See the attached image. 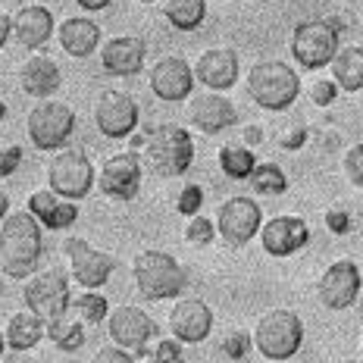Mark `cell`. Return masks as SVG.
Returning a JSON list of instances; mask_svg holds the SVG:
<instances>
[{"instance_id": "obj_46", "label": "cell", "mask_w": 363, "mask_h": 363, "mask_svg": "<svg viewBox=\"0 0 363 363\" xmlns=\"http://www.w3.org/2000/svg\"><path fill=\"white\" fill-rule=\"evenodd\" d=\"M6 213H10V198H6L4 188H0V219H4Z\"/></svg>"}, {"instance_id": "obj_23", "label": "cell", "mask_w": 363, "mask_h": 363, "mask_svg": "<svg viewBox=\"0 0 363 363\" xmlns=\"http://www.w3.org/2000/svg\"><path fill=\"white\" fill-rule=\"evenodd\" d=\"M19 82L28 97H50L60 88L63 75L50 57H28L19 69Z\"/></svg>"}, {"instance_id": "obj_22", "label": "cell", "mask_w": 363, "mask_h": 363, "mask_svg": "<svg viewBox=\"0 0 363 363\" xmlns=\"http://www.w3.org/2000/svg\"><path fill=\"white\" fill-rule=\"evenodd\" d=\"M10 22H13V35H16V41L28 50L44 48V44L50 41V35H54V16H50L48 6H38V4L22 6Z\"/></svg>"}, {"instance_id": "obj_26", "label": "cell", "mask_w": 363, "mask_h": 363, "mask_svg": "<svg viewBox=\"0 0 363 363\" xmlns=\"http://www.w3.org/2000/svg\"><path fill=\"white\" fill-rule=\"evenodd\" d=\"M332 82L342 91H360L363 88V50L360 48H338L335 57L329 60Z\"/></svg>"}, {"instance_id": "obj_39", "label": "cell", "mask_w": 363, "mask_h": 363, "mask_svg": "<svg viewBox=\"0 0 363 363\" xmlns=\"http://www.w3.org/2000/svg\"><path fill=\"white\" fill-rule=\"evenodd\" d=\"M91 363H135V357L119 345H104L101 351L91 357Z\"/></svg>"}, {"instance_id": "obj_4", "label": "cell", "mask_w": 363, "mask_h": 363, "mask_svg": "<svg viewBox=\"0 0 363 363\" xmlns=\"http://www.w3.org/2000/svg\"><path fill=\"white\" fill-rule=\"evenodd\" d=\"M251 345L267 360H289L304 345V323H301V316L294 310H282V307L269 310L257 323Z\"/></svg>"}, {"instance_id": "obj_5", "label": "cell", "mask_w": 363, "mask_h": 363, "mask_svg": "<svg viewBox=\"0 0 363 363\" xmlns=\"http://www.w3.org/2000/svg\"><path fill=\"white\" fill-rule=\"evenodd\" d=\"M135 285L138 291L150 301L176 298V294L188 285L185 267H179V260L166 251H141L132 263Z\"/></svg>"}, {"instance_id": "obj_18", "label": "cell", "mask_w": 363, "mask_h": 363, "mask_svg": "<svg viewBox=\"0 0 363 363\" xmlns=\"http://www.w3.org/2000/svg\"><path fill=\"white\" fill-rule=\"evenodd\" d=\"M257 235L263 238V251L269 257H289L307 245L310 229L301 216H276L269 223H260Z\"/></svg>"}, {"instance_id": "obj_36", "label": "cell", "mask_w": 363, "mask_h": 363, "mask_svg": "<svg viewBox=\"0 0 363 363\" xmlns=\"http://www.w3.org/2000/svg\"><path fill=\"white\" fill-rule=\"evenodd\" d=\"M201 201H203L201 188L198 185H188V188H182V194H179V201H176V210H179L182 216H198Z\"/></svg>"}, {"instance_id": "obj_14", "label": "cell", "mask_w": 363, "mask_h": 363, "mask_svg": "<svg viewBox=\"0 0 363 363\" xmlns=\"http://www.w3.org/2000/svg\"><path fill=\"white\" fill-rule=\"evenodd\" d=\"M316 291H320V301L329 310H345L357 301L360 294V269L354 260H338L326 267V272L316 282Z\"/></svg>"}, {"instance_id": "obj_51", "label": "cell", "mask_w": 363, "mask_h": 363, "mask_svg": "<svg viewBox=\"0 0 363 363\" xmlns=\"http://www.w3.org/2000/svg\"><path fill=\"white\" fill-rule=\"evenodd\" d=\"M0 294H4V279H0Z\"/></svg>"}, {"instance_id": "obj_16", "label": "cell", "mask_w": 363, "mask_h": 363, "mask_svg": "<svg viewBox=\"0 0 363 363\" xmlns=\"http://www.w3.org/2000/svg\"><path fill=\"white\" fill-rule=\"evenodd\" d=\"M194 88V72L188 60L182 57H163L150 66V91L160 101H185Z\"/></svg>"}, {"instance_id": "obj_11", "label": "cell", "mask_w": 363, "mask_h": 363, "mask_svg": "<svg viewBox=\"0 0 363 363\" xmlns=\"http://www.w3.org/2000/svg\"><path fill=\"white\" fill-rule=\"evenodd\" d=\"M260 223H263V210L257 207L254 198H245V194L223 201V207L216 210V232L232 247L247 245L257 235Z\"/></svg>"}, {"instance_id": "obj_52", "label": "cell", "mask_w": 363, "mask_h": 363, "mask_svg": "<svg viewBox=\"0 0 363 363\" xmlns=\"http://www.w3.org/2000/svg\"><path fill=\"white\" fill-rule=\"evenodd\" d=\"M141 4H154V0H141Z\"/></svg>"}, {"instance_id": "obj_44", "label": "cell", "mask_w": 363, "mask_h": 363, "mask_svg": "<svg viewBox=\"0 0 363 363\" xmlns=\"http://www.w3.org/2000/svg\"><path fill=\"white\" fill-rule=\"evenodd\" d=\"M245 141H247V145H260V141H263V128L260 125H247L245 128Z\"/></svg>"}, {"instance_id": "obj_9", "label": "cell", "mask_w": 363, "mask_h": 363, "mask_svg": "<svg viewBox=\"0 0 363 363\" xmlns=\"http://www.w3.org/2000/svg\"><path fill=\"white\" fill-rule=\"evenodd\" d=\"M75 128V113L60 101H44L28 113L26 132L38 150H57L66 145V138Z\"/></svg>"}, {"instance_id": "obj_19", "label": "cell", "mask_w": 363, "mask_h": 363, "mask_svg": "<svg viewBox=\"0 0 363 363\" xmlns=\"http://www.w3.org/2000/svg\"><path fill=\"white\" fill-rule=\"evenodd\" d=\"M238 54L232 48H210L198 57V66H194V82H201L203 88L210 91H225L238 82Z\"/></svg>"}, {"instance_id": "obj_37", "label": "cell", "mask_w": 363, "mask_h": 363, "mask_svg": "<svg viewBox=\"0 0 363 363\" xmlns=\"http://www.w3.org/2000/svg\"><path fill=\"white\" fill-rule=\"evenodd\" d=\"M345 172L351 179V185H363V145H354L351 150L345 154Z\"/></svg>"}, {"instance_id": "obj_38", "label": "cell", "mask_w": 363, "mask_h": 363, "mask_svg": "<svg viewBox=\"0 0 363 363\" xmlns=\"http://www.w3.org/2000/svg\"><path fill=\"white\" fill-rule=\"evenodd\" d=\"M335 97H338V88L332 79H316L313 88H310V101H313L316 107H329Z\"/></svg>"}, {"instance_id": "obj_15", "label": "cell", "mask_w": 363, "mask_h": 363, "mask_svg": "<svg viewBox=\"0 0 363 363\" xmlns=\"http://www.w3.org/2000/svg\"><path fill=\"white\" fill-rule=\"evenodd\" d=\"M169 332L182 345H201L213 332V310L201 298H182L169 313Z\"/></svg>"}, {"instance_id": "obj_30", "label": "cell", "mask_w": 363, "mask_h": 363, "mask_svg": "<svg viewBox=\"0 0 363 363\" xmlns=\"http://www.w3.org/2000/svg\"><path fill=\"white\" fill-rule=\"evenodd\" d=\"M219 166L229 179H247L257 166V157L245 145H225L219 150Z\"/></svg>"}, {"instance_id": "obj_13", "label": "cell", "mask_w": 363, "mask_h": 363, "mask_svg": "<svg viewBox=\"0 0 363 363\" xmlns=\"http://www.w3.org/2000/svg\"><path fill=\"white\" fill-rule=\"evenodd\" d=\"M94 185L101 188L107 198L116 201H132L141 188V160L138 154L125 150V154H113L104 160L101 176L94 179Z\"/></svg>"}, {"instance_id": "obj_47", "label": "cell", "mask_w": 363, "mask_h": 363, "mask_svg": "<svg viewBox=\"0 0 363 363\" xmlns=\"http://www.w3.org/2000/svg\"><path fill=\"white\" fill-rule=\"evenodd\" d=\"M141 145H145V135H132V147H135V150H138Z\"/></svg>"}, {"instance_id": "obj_42", "label": "cell", "mask_w": 363, "mask_h": 363, "mask_svg": "<svg viewBox=\"0 0 363 363\" xmlns=\"http://www.w3.org/2000/svg\"><path fill=\"white\" fill-rule=\"evenodd\" d=\"M304 141H307V132H304V128H294L291 135H282V147H289V150L301 147Z\"/></svg>"}, {"instance_id": "obj_50", "label": "cell", "mask_w": 363, "mask_h": 363, "mask_svg": "<svg viewBox=\"0 0 363 363\" xmlns=\"http://www.w3.org/2000/svg\"><path fill=\"white\" fill-rule=\"evenodd\" d=\"M342 363H360L357 357H347V360H342Z\"/></svg>"}, {"instance_id": "obj_43", "label": "cell", "mask_w": 363, "mask_h": 363, "mask_svg": "<svg viewBox=\"0 0 363 363\" xmlns=\"http://www.w3.org/2000/svg\"><path fill=\"white\" fill-rule=\"evenodd\" d=\"M10 35H13V22H10V16H6L4 10H0V48L10 41Z\"/></svg>"}, {"instance_id": "obj_31", "label": "cell", "mask_w": 363, "mask_h": 363, "mask_svg": "<svg viewBox=\"0 0 363 363\" xmlns=\"http://www.w3.org/2000/svg\"><path fill=\"white\" fill-rule=\"evenodd\" d=\"M69 310H72L75 320H82V323H88V326H94V323L107 320L110 304H107V298H104V294H97V291H85L82 298L69 301Z\"/></svg>"}, {"instance_id": "obj_6", "label": "cell", "mask_w": 363, "mask_h": 363, "mask_svg": "<svg viewBox=\"0 0 363 363\" xmlns=\"http://www.w3.org/2000/svg\"><path fill=\"white\" fill-rule=\"evenodd\" d=\"M22 301H26L28 313L41 316L44 323L57 320V316L69 313V272L66 269H44L32 276V282H26L22 289Z\"/></svg>"}, {"instance_id": "obj_27", "label": "cell", "mask_w": 363, "mask_h": 363, "mask_svg": "<svg viewBox=\"0 0 363 363\" xmlns=\"http://www.w3.org/2000/svg\"><path fill=\"white\" fill-rule=\"evenodd\" d=\"M44 338V320L35 313H13L4 332V345H10L13 351H28Z\"/></svg>"}, {"instance_id": "obj_24", "label": "cell", "mask_w": 363, "mask_h": 363, "mask_svg": "<svg viewBox=\"0 0 363 363\" xmlns=\"http://www.w3.org/2000/svg\"><path fill=\"white\" fill-rule=\"evenodd\" d=\"M28 213L41 225H48V229H69L79 219V210L72 207V201L57 198L54 191H35L28 198Z\"/></svg>"}, {"instance_id": "obj_33", "label": "cell", "mask_w": 363, "mask_h": 363, "mask_svg": "<svg viewBox=\"0 0 363 363\" xmlns=\"http://www.w3.org/2000/svg\"><path fill=\"white\" fill-rule=\"evenodd\" d=\"M219 347H223V354L229 360H245L247 354H251V335H247V332H241V329H235V332H229V335L219 342Z\"/></svg>"}, {"instance_id": "obj_28", "label": "cell", "mask_w": 363, "mask_h": 363, "mask_svg": "<svg viewBox=\"0 0 363 363\" xmlns=\"http://www.w3.org/2000/svg\"><path fill=\"white\" fill-rule=\"evenodd\" d=\"M163 16L182 32H194L207 19V0H166Z\"/></svg>"}, {"instance_id": "obj_53", "label": "cell", "mask_w": 363, "mask_h": 363, "mask_svg": "<svg viewBox=\"0 0 363 363\" xmlns=\"http://www.w3.org/2000/svg\"><path fill=\"white\" fill-rule=\"evenodd\" d=\"M298 363H307V360H298Z\"/></svg>"}, {"instance_id": "obj_35", "label": "cell", "mask_w": 363, "mask_h": 363, "mask_svg": "<svg viewBox=\"0 0 363 363\" xmlns=\"http://www.w3.org/2000/svg\"><path fill=\"white\" fill-rule=\"evenodd\" d=\"M147 363H185V351L182 342H160L147 354Z\"/></svg>"}, {"instance_id": "obj_20", "label": "cell", "mask_w": 363, "mask_h": 363, "mask_svg": "<svg viewBox=\"0 0 363 363\" xmlns=\"http://www.w3.org/2000/svg\"><path fill=\"white\" fill-rule=\"evenodd\" d=\"M191 123L207 135H216L223 128L238 123V110L229 97H223L219 91H207V94L191 97Z\"/></svg>"}, {"instance_id": "obj_40", "label": "cell", "mask_w": 363, "mask_h": 363, "mask_svg": "<svg viewBox=\"0 0 363 363\" xmlns=\"http://www.w3.org/2000/svg\"><path fill=\"white\" fill-rule=\"evenodd\" d=\"M19 163H22V147H16V145L0 147V179L13 176V172L19 169Z\"/></svg>"}, {"instance_id": "obj_10", "label": "cell", "mask_w": 363, "mask_h": 363, "mask_svg": "<svg viewBox=\"0 0 363 363\" xmlns=\"http://www.w3.org/2000/svg\"><path fill=\"white\" fill-rule=\"evenodd\" d=\"M63 254L69 257L72 279L85 291H97L101 285H107V279L113 276V269H116V257L101 251V247H94V245H88V241H82V238H66Z\"/></svg>"}, {"instance_id": "obj_2", "label": "cell", "mask_w": 363, "mask_h": 363, "mask_svg": "<svg viewBox=\"0 0 363 363\" xmlns=\"http://www.w3.org/2000/svg\"><path fill=\"white\" fill-rule=\"evenodd\" d=\"M247 94L263 110H289L301 94V79L282 60H260L247 72Z\"/></svg>"}, {"instance_id": "obj_17", "label": "cell", "mask_w": 363, "mask_h": 363, "mask_svg": "<svg viewBox=\"0 0 363 363\" xmlns=\"http://www.w3.org/2000/svg\"><path fill=\"white\" fill-rule=\"evenodd\" d=\"M107 326H110V338H113V345H119V347H145L150 338H154V320L145 313L141 307H132V304H125V307H116L113 313H107Z\"/></svg>"}, {"instance_id": "obj_8", "label": "cell", "mask_w": 363, "mask_h": 363, "mask_svg": "<svg viewBox=\"0 0 363 363\" xmlns=\"http://www.w3.org/2000/svg\"><path fill=\"white\" fill-rule=\"evenodd\" d=\"M338 28H332L323 19H307L291 35V57L304 69H323L338 50Z\"/></svg>"}, {"instance_id": "obj_54", "label": "cell", "mask_w": 363, "mask_h": 363, "mask_svg": "<svg viewBox=\"0 0 363 363\" xmlns=\"http://www.w3.org/2000/svg\"><path fill=\"white\" fill-rule=\"evenodd\" d=\"M0 4H4V0H0Z\"/></svg>"}, {"instance_id": "obj_29", "label": "cell", "mask_w": 363, "mask_h": 363, "mask_svg": "<svg viewBox=\"0 0 363 363\" xmlns=\"http://www.w3.org/2000/svg\"><path fill=\"white\" fill-rule=\"evenodd\" d=\"M85 323L82 320H72L69 313L57 316V320L44 323V335L50 338L57 347H63V351H79L82 345H85Z\"/></svg>"}, {"instance_id": "obj_34", "label": "cell", "mask_w": 363, "mask_h": 363, "mask_svg": "<svg viewBox=\"0 0 363 363\" xmlns=\"http://www.w3.org/2000/svg\"><path fill=\"white\" fill-rule=\"evenodd\" d=\"M185 238L191 241V245H210V241H213V223H210L207 216H191L188 219Z\"/></svg>"}, {"instance_id": "obj_41", "label": "cell", "mask_w": 363, "mask_h": 363, "mask_svg": "<svg viewBox=\"0 0 363 363\" xmlns=\"http://www.w3.org/2000/svg\"><path fill=\"white\" fill-rule=\"evenodd\" d=\"M326 225H329V232H335V235H345V232H351V216H347L345 210H329Z\"/></svg>"}, {"instance_id": "obj_1", "label": "cell", "mask_w": 363, "mask_h": 363, "mask_svg": "<svg viewBox=\"0 0 363 363\" xmlns=\"http://www.w3.org/2000/svg\"><path fill=\"white\" fill-rule=\"evenodd\" d=\"M0 267L4 276L10 279H28L38 269L44 251L41 238V223L28 213V210H16L0 219Z\"/></svg>"}, {"instance_id": "obj_12", "label": "cell", "mask_w": 363, "mask_h": 363, "mask_svg": "<svg viewBox=\"0 0 363 363\" xmlns=\"http://www.w3.org/2000/svg\"><path fill=\"white\" fill-rule=\"evenodd\" d=\"M94 123L107 138H125L138 128V104L125 91H104L94 104Z\"/></svg>"}, {"instance_id": "obj_45", "label": "cell", "mask_w": 363, "mask_h": 363, "mask_svg": "<svg viewBox=\"0 0 363 363\" xmlns=\"http://www.w3.org/2000/svg\"><path fill=\"white\" fill-rule=\"evenodd\" d=\"M75 4H79V6H85V10H107V6L113 4V0H75Z\"/></svg>"}, {"instance_id": "obj_3", "label": "cell", "mask_w": 363, "mask_h": 363, "mask_svg": "<svg viewBox=\"0 0 363 363\" xmlns=\"http://www.w3.org/2000/svg\"><path fill=\"white\" fill-rule=\"evenodd\" d=\"M145 157L150 163V169L157 176H182L188 172V166L194 163V141L191 132H185L176 123H163L145 138Z\"/></svg>"}, {"instance_id": "obj_21", "label": "cell", "mask_w": 363, "mask_h": 363, "mask_svg": "<svg viewBox=\"0 0 363 363\" xmlns=\"http://www.w3.org/2000/svg\"><path fill=\"white\" fill-rule=\"evenodd\" d=\"M147 57V44L141 38H113L101 50V66L110 75H138Z\"/></svg>"}, {"instance_id": "obj_32", "label": "cell", "mask_w": 363, "mask_h": 363, "mask_svg": "<svg viewBox=\"0 0 363 363\" xmlns=\"http://www.w3.org/2000/svg\"><path fill=\"white\" fill-rule=\"evenodd\" d=\"M247 179H251V185L260 194H285L289 191V176H285L276 163H257Z\"/></svg>"}, {"instance_id": "obj_49", "label": "cell", "mask_w": 363, "mask_h": 363, "mask_svg": "<svg viewBox=\"0 0 363 363\" xmlns=\"http://www.w3.org/2000/svg\"><path fill=\"white\" fill-rule=\"evenodd\" d=\"M4 347H6V345H4V332H0V357H4Z\"/></svg>"}, {"instance_id": "obj_48", "label": "cell", "mask_w": 363, "mask_h": 363, "mask_svg": "<svg viewBox=\"0 0 363 363\" xmlns=\"http://www.w3.org/2000/svg\"><path fill=\"white\" fill-rule=\"evenodd\" d=\"M4 116H6V104L0 101V123H4Z\"/></svg>"}, {"instance_id": "obj_25", "label": "cell", "mask_w": 363, "mask_h": 363, "mask_svg": "<svg viewBox=\"0 0 363 363\" xmlns=\"http://www.w3.org/2000/svg\"><path fill=\"white\" fill-rule=\"evenodd\" d=\"M57 35H60V48L69 57H79V60L94 54V48L101 44V28H97V22L82 19V16L66 19Z\"/></svg>"}, {"instance_id": "obj_7", "label": "cell", "mask_w": 363, "mask_h": 363, "mask_svg": "<svg viewBox=\"0 0 363 363\" xmlns=\"http://www.w3.org/2000/svg\"><path fill=\"white\" fill-rule=\"evenodd\" d=\"M48 185L57 198L63 201H82L94 188V166L82 150L63 147L48 166Z\"/></svg>"}]
</instances>
